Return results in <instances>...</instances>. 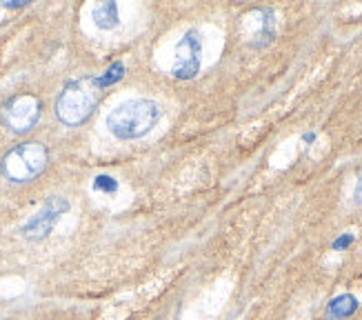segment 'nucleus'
Masks as SVG:
<instances>
[{"instance_id": "12", "label": "nucleus", "mask_w": 362, "mask_h": 320, "mask_svg": "<svg viewBox=\"0 0 362 320\" xmlns=\"http://www.w3.org/2000/svg\"><path fill=\"white\" fill-rule=\"evenodd\" d=\"M354 202L362 207V169L356 176V189H354Z\"/></svg>"}, {"instance_id": "5", "label": "nucleus", "mask_w": 362, "mask_h": 320, "mask_svg": "<svg viewBox=\"0 0 362 320\" xmlns=\"http://www.w3.org/2000/svg\"><path fill=\"white\" fill-rule=\"evenodd\" d=\"M276 13L269 7L249 9L240 18V34L249 47L262 50L276 38Z\"/></svg>"}, {"instance_id": "10", "label": "nucleus", "mask_w": 362, "mask_h": 320, "mask_svg": "<svg viewBox=\"0 0 362 320\" xmlns=\"http://www.w3.org/2000/svg\"><path fill=\"white\" fill-rule=\"evenodd\" d=\"M122 74H124L122 62H112V65L105 69V74H100L98 78H93V80H96V87L103 89V87H109V85L118 83V80L122 78Z\"/></svg>"}, {"instance_id": "7", "label": "nucleus", "mask_w": 362, "mask_h": 320, "mask_svg": "<svg viewBox=\"0 0 362 320\" xmlns=\"http://www.w3.org/2000/svg\"><path fill=\"white\" fill-rule=\"evenodd\" d=\"M200 62H202V38L196 29H189L176 42L171 76L178 80H192L200 72Z\"/></svg>"}, {"instance_id": "1", "label": "nucleus", "mask_w": 362, "mask_h": 320, "mask_svg": "<svg viewBox=\"0 0 362 320\" xmlns=\"http://www.w3.org/2000/svg\"><path fill=\"white\" fill-rule=\"evenodd\" d=\"M160 118V109L149 98H129L118 103L107 114V130L118 140H136L147 136Z\"/></svg>"}, {"instance_id": "13", "label": "nucleus", "mask_w": 362, "mask_h": 320, "mask_svg": "<svg viewBox=\"0 0 362 320\" xmlns=\"http://www.w3.org/2000/svg\"><path fill=\"white\" fill-rule=\"evenodd\" d=\"M351 240H354L351 236H342L340 240H336V243H334V247H336V249H342V247H347V245L351 243Z\"/></svg>"}, {"instance_id": "3", "label": "nucleus", "mask_w": 362, "mask_h": 320, "mask_svg": "<svg viewBox=\"0 0 362 320\" xmlns=\"http://www.w3.org/2000/svg\"><path fill=\"white\" fill-rule=\"evenodd\" d=\"M49 163V152L42 142L29 140L11 147L0 160V173L9 183H29L38 178Z\"/></svg>"}, {"instance_id": "8", "label": "nucleus", "mask_w": 362, "mask_h": 320, "mask_svg": "<svg viewBox=\"0 0 362 320\" xmlns=\"http://www.w3.org/2000/svg\"><path fill=\"white\" fill-rule=\"evenodd\" d=\"M356 312H358V298L351 294H340L327 305L325 320H344V318H351Z\"/></svg>"}, {"instance_id": "9", "label": "nucleus", "mask_w": 362, "mask_h": 320, "mask_svg": "<svg viewBox=\"0 0 362 320\" xmlns=\"http://www.w3.org/2000/svg\"><path fill=\"white\" fill-rule=\"evenodd\" d=\"M91 18H93V25L98 29H114L120 25V11H118V5L112 3V0H107V3H98L96 7L91 9Z\"/></svg>"}, {"instance_id": "4", "label": "nucleus", "mask_w": 362, "mask_h": 320, "mask_svg": "<svg viewBox=\"0 0 362 320\" xmlns=\"http://www.w3.org/2000/svg\"><path fill=\"white\" fill-rule=\"evenodd\" d=\"M42 103L34 93H16L0 107V122L11 134H27L38 125Z\"/></svg>"}, {"instance_id": "2", "label": "nucleus", "mask_w": 362, "mask_h": 320, "mask_svg": "<svg viewBox=\"0 0 362 320\" xmlns=\"http://www.w3.org/2000/svg\"><path fill=\"white\" fill-rule=\"evenodd\" d=\"M98 98L100 96L93 78L69 80L56 98V118L67 127L83 125L98 107Z\"/></svg>"}, {"instance_id": "11", "label": "nucleus", "mask_w": 362, "mask_h": 320, "mask_svg": "<svg viewBox=\"0 0 362 320\" xmlns=\"http://www.w3.org/2000/svg\"><path fill=\"white\" fill-rule=\"evenodd\" d=\"M93 189L100 191V194H114V191L118 189V181L112 178V176H107V173H100L93 178Z\"/></svg>"}, {"instance_id": "6", "label": "nucleus", "mask_w": 362, "mask_h": 320, "mask_svg": "<svg viewBox=\"0 0 362 320\" xmlns=\"http://www.w3.org/2000/svg\"><path fill=\"white\" fill-rule=\"evenodd\" d=\"M69 212V200L60 198V196H52L47 198L40 210L29 216V220L21 227L23 238L27 240H45L52 234V229L56 227V222L60 220V216H65Z\"/></svg>"}]
</instances>
